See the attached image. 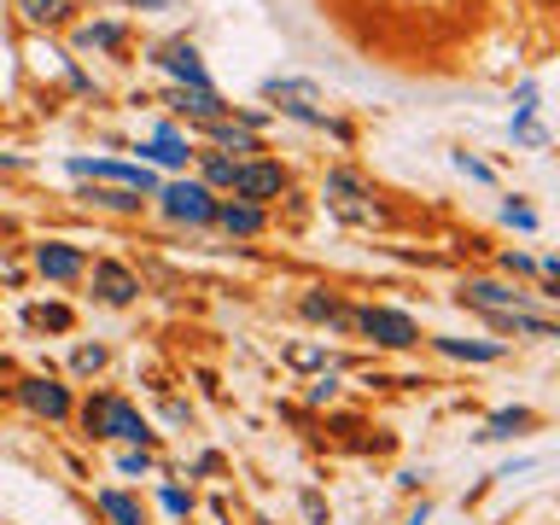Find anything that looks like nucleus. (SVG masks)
I'll list each match as a JSON object with an SVG mask.
<instances>
[{
    "mask_svg": "<svg viewBox=\"0 0 560 525\" xmlns=\"http://www.w3.org/2000/svg\"><path fill=\"white\" fill-rule=\"evenodd\" d=\"M263 99H275V111L281 117H293V123H310V129H333L338 141H350V129L338 123V117L321 106V88L315 82H298V76H275V82H263Z\"/></svg>",
    "mask_w": 560,
    "mask_h": 525,
    "instance_id": "f257e3e1",
    "label": "nucleus"
},
{
    "mask_svg": "<svg viewBox=\"0 0 560 525\" xmlns=\"http://www.w3.org/2000/svg\"><path fill=\"white\" fill-rule=\"evenodd\" d=\"M82 420H88L94 438H123V444H146V438H152V427L141 420V409H129L123 397H94Z\"/></svg>",
    "mask_w": 560,
    "mask_h": 525,
    "instance_id": "f03ea898",
    "label": "nucleus"
},
{
    "mask_svg": "<svg viewBox=\"0 0 560 525\" xmlns=\"http://www.w3.org/2000/svg\"><path fill=\"white\" fill-rule=\"evenodd\" d=\"M158 211L169 223H187V228L216 223V199H211L205 181H169V188H158Z\"/></svg>",
    "mask_w": 560,
    "mask_h": 525,
    "instance_id": "7ed1b4c3",
    "label": "nucleus"
},
{
    "mask_svg": "<svg viewBox=\"0 0 560 525\" xmlns=\"http://www.w3.org/2000/svg\"><path fill=\"white\" fill-rule=\"evenodd\" d=\"M327 211L345 216V223H356V228H373V223H380V205L368 199L362 176H350V169H333V176H327Z\"/></svg>",
    "mask_w": 560,
    "mask_h": 525,
    "instance_id": "20e7f679",
    "label": "nucleus"
},
{
    "mask_svg": "<svg viewBox=\"0 0 560 525\" xmlns=\"http://www.w3.org/2000/svg\"><path fill=\"white\" fill-rule=\"evenodd\" d=\"M71 176H82V181H111V188H129V193H152L158 199V176H152L146 164H117V158H71Z\"/></svg>",
    "mask_w": 560,
    "mask_h": 525,
    "instance_id": "39448f33",
    "label": "nucleus"
},
{
    "mask_svg": "<svg viewBox=\"0 0 560 525\" xmlns=\"http://www.w3.org/2000/svg\"><path fill=\"white\" fill-rule=\"evenodd\" d=\"M356 327H362L373 345H385V350H409L420 338L415 315H403V310H356Z\"/></svg>",
    "mask_w": 560,
    "mask_h": 525,
    "instance_id": "423d86ee",
    "label": "nucleus"
},
{
    "mask_svg": "<svg viewBox=\"0 0 560 525\" xmlns=\"http://www.w3.org/2000/svg\"><path fill=\"white\" fill-rule=\"evenodd\" d=\"M152 64H164L181 88H211V71H205V59H199L193 41H164L158 53H152Z\"/></svg>",
    "mask_w": 560,
    "mask_h": 525,
    "instance_id": "0eeeda50",
    "label": "nucleus"
},
{
    "mask_svg": "<svg viewBox=\"0 0 560 525\" xmlns=\"http://www.w3.org/2000/svg\"><path fill=\"white\" fill-rule=\"evenodd\" d=\"M234 193L246 199V205H258V199H281L286 193V169L281 164H234Z\"/></svg>",
    "mask_w": 560,
    "mask_h": 525,
    "instance_id": "6e6552de",
    "label": "nucleus"
},
{
    "mask_svg": "<svg viewBox=\"0 0 560 525\" xmlns=\"http://www.w3.org/2000/svg\"><path fill=\"white\" fill-rule=\"evenodd\" d=\"M462 303H473V310H532V293H508L497 281H467Z\"/></svg>",
    "mask_w": 560,
    "mask_h": 525,
    "instance_id": "1a4fd4ad",
    "label": "nucleus"
},
{
    "mask_svg": "<svg viewBox=\"0 0 560 525\" xmlns=\"http://www.w3.org/2000/svg\"><path fill=\"white\" fill-rule=\"evenodd\" d=\"M19 397H24L36 415H47V420H64V415H71V392H64V385H53V380H24Z\"/></svg>",
    "mask_w": 560,
    "mask_h": 525,
    "instance_id": "9d476101",
    "label": "nucleus"
},
{
    "mask_svg": "<svg viewBox=\"0 0 560 525\" xmlns=\"http://www.w3.org/2000/svg\"><path fill=\"white\" fill-rule=\"evenodd\" d=\"M169 106H176L181 117H199V123H216V117L228 111L216 88H176V94H169Z\"/></svg>",
    "mask_w": 560,
    "mask_h": 525,
    "instance_id": "9b49d317",
    "label": "nucleus"
},
{
    "mask_svg": "<svg viewBox=\"0 0 560 525\" xmlns=\"http://www.w3.org/2000/svg\"><path fill=\"white\" fill-rule=\"evenodd\" d=\"M94 293L106 303H129L134 293H141V281H134L123 263H94Z\"/></svg>",
    "mask_w": 560,
    "mask_h": 525,
    "instance_id": "f8f14e48",
    "label": "nucleus"
},
{
    "mask_svg": "<svg viewBox=\"0 0 560 525\" xmlns=\"http://www.w3.org/2000/svg\"><path fill=\"white\" fill-rule=\"evenodd\" d=\"M36 269H41L47 281H71V275H82V251H76V246L47 240V246L36 251Z\"/></svg>",
    "mask_w": 560,
    "mask_h": 525,
    "instance_id": "ddd939ff",
    "label": "nucleus"
},
{
    "mask_svg": "<svg viewBox=\"0 0 560 525\" xmlns=\"http://www.w3.org/2000/svg\"><path fill=\"white\" fill-rule=\"evenodd\" d=\"M187 152H193V146H187L181 134H176V129L164 123V129H158V134H152V141L141 146V158H152V164H164V169H176V164H187Z\"/></svg>",
    "mask_w": 560,
    "mask_h": 525,
    "instance_id": "4468645a",
    "label": "nucleus"
},
{
    "mask_svg": "<svg viewBox=\"0 0 560 525\" xmlns=\"http://www.w3.org/2000/svg\"><path fill=\"white\" fill-rule=\"evenodd\" d=\"M532 420H537L532 409H502V415H490V420H485V432H479V444H502V438L525 432Z\"/></svg>",
    "mask_w": 560,
    "mask_h": 525,
    "instance_id": "2eb2a0df",
    "label": "nucleus"
},
{
    "mask_svg": "<svg viewBox=\"0 0 560 525\" xmlns=\"http://www.w3.org/2000/svg\"><path fill=\"white\" fill-rule=\"evenodd\" d=\"M444 357H462V362H497L502 345H479V338H438Z\"/></svg>",
    "mask_w": 560,
    "mask_h": 525,
    "instance_id": "dca6fc26",
    "label": "nucleus"
},
{
    "mask_svg": "<svg viewBox=\"0 0 560 525\" xmlns=\"http://www.w3.org/2000/svg\"><path fill=\"white\" fill-rule=\"evenodd\" d=\"M216 134V146H228V152H258V129H246V123H228V117H216L211 123Z\"/></svg>",
    "mask_w": 560,
    "mask_h": 525,
    "instance_id": "f3484780",
    "label": "nucleus"
},
{
    "mask_svg": "<svg viewBox=\"0 0 560 525\" xmlns=\"http://www.w3.org/2000/svg\"><path fill=\"white\" fill-rule=\"evenodd\" d=\"M216 223L228 234H258L263 228V211L258 205H216Z\"/></svg>",
    "mask_w": 560,
    "mask_h": 525,
    "instance_id": "a211bd4d",
    "label": "nucleus"
},
{
    "mask_svg": "<svg viewBox=\"0 0 560 525\" xmlns=\"http://www.w3.org/2000/svg\"><path fill=\"white\" fill-rule=\"evenodd\" d=\"M99 508L117 520V525H146V514H141V502L134 497H123V490H99Z\"/></svg>",
    "mask_w": 560,
    "mask_h": 525,
    "instance_id": "6ab92c4d",
    "label": "nucleus"
},
{
    "mask_svg": "<svg viewBox=\"0 0 560 525\" xmlns=\"http://www.w3.org/2000/svg\"><path fill=\"white\" fill-rule=\"evenodd\" d=\"M303 315H310V321H327V327H345V321H356L350 310H338V303H333V298H321V293L303 298Z\"/></svg>",
    "mask_w": 560,
    "mask_h": 525,
    "instance_id": "aec40b11",
    "label": "nucleus"
},
{
    "mask_svg": "<svg viewBox=\"0 0 560 525\" xmlns=\"http://www.w3.org/2000/svg\"><path fill=\"white\" fill-rule=\"evenodd\" d=\"M450 164L462 169L467 181H479V188H497V169H490L485 158H473V152H450Z\"/></svg>",
    "mask_w": 560,
    "mask_h": 525,
    "instance_id": "412c9836",
    "label": "nucleus"
},
{
    "mask_svg": "<svg viewBox=\"0 0 560 525\" xmlns=\"http://www.w3.org/2000/svg\"><path fill=\"white\" fill-rule=\"evenodd\" d=\"M76 41L82 47H106V53H111V47H123V24H88Z\"/></svg>",
    "mask_w": 560,
    "mask_h": 525,
    "instance_id": "4be33fe9",
    "label": "nucleus"
},
{
    "mask_svg": "<svg viewBox=\"0 0 560 525\" xmlns=\"http://www.w3.org/2000/svg\"><path fill=\"white\" fill-rule=\"evenodd\" d=\"M88 199L94 205H111V211H141V193H129V188H94Z\"/></svg>",
    "mask_w": 560,
    "mask_h": 525,
    "instance_id": "5701e85b",
    "label": "nucleus"
},
{
    "mask_svg": "<svg viewBox=\"0 0 560 525\" xmlns=\"http://www.w3.org/2000/svg\"><path fill=\"white\" fill-rule=\"evenodd\" d=\"M502 223H508V228H520V234H532V228H537V211H532V205H520V199H508V205H502Z\"/></svg>",
    "mask_w": 560,
    "mask_h": 525,
    "instance_id": "b1692460",
    "label": "nucleus"
},
{
    "mask_svg": "<svg viewBox=\"0 0 560 525\" xmlns=\"http://www.w3.org/2000/svg\"><path fill=\"white\" fill-rule=\"evenodd\" d=\"M508 134H514L520 146H543V141H549V134L537 129V117H514V123H508Z\"/></svg>",
    "mask_w": 560,
    "mask_h": 525,
    "instance_id": "393cba45",
    "label": "nucleus"
},
{
    "mask_svg": "<svg viewBox=\"0 0 560 525\" xmlns=\"http://www.w3.org/2000/svg\"><path fill=\"white\" fill-rule=\"evenodd\" d=\"M205 188H234V158H205Z\"/></svg>",
    "mask_w": 560,
    "mask_h": 525,
    "instance_id": "a878e982",
    "label": "nucleus"
},
{
    "mask_svg": "<svg viewBox=\"0 0 560 525\" xmlns=\"http://www.w3.org/2000/svg\"><path fill=\"white\" fill-rule=\"evenodd\" d=\"M502 269H508V275H537V258H525V251H502Z\"/></svg>",
    "mask_w": 560,
    "mask_h": 525,
    "instance_id": "bb28decb",
    "label": "nucleus"
},
{
    "mask_svg": "<svg viewBox=\"0 0 560 525\" xmlns=\"http://www.w3.org/2000/svg\"><path fill=\"white\" fill-rule=\"evenodd\" d=\"M29 19H36V24H53V19H64V0H29Z\"/></svg>",
    "mask_w": 560,
    "mask_h": 525,
    "instance_id": "cd10ccee",
    "label": "nucleus"
},
{
    "mask_svg": "<svg viewBox=\"0 0 560 525\" xmlns=\"http://www.w3.org/2000/svg\"><path fill=\"white\" fill-rule=\"evenodd\" d=\"M164 508H169V514H193V497L176 490V485H164Z\"/></svg>",
    "mask_w": 560,
    "mask_h": 525,
    "instance_id": "c85d7f7f",
    "label": "nucleus"
},
{
    "mask_svg": "<svg viewBox=\"0 0 560 525\" xmlns=\"http://www.w3.org/2000/svg\"><path fill=\"white\" fill-rule=\"evenodd\" d=\"M99 362H106V350H99V345H82V350H76V368H82V374H94Z\"/></svg>",
    "mask_w": 560,
    "mask_h": 525,
    "instance_id": "c756f323",
    "label": "nucleus"
},
{
    "mask_svg": "<svg viewBox=\"0 0 560 525\" xmlns=\"http://www.w3.org/2000/svg\"><path fill=\"white\" fill-rule=\"evenodd\" d=\"M117 467H123V473H146V467H152V455H146V450H129Z\"/></svg>",
    "mask_w": 560,
    "mask_h": 525,
    "instance_id": "7c9ffc66",
    "label": "nucleus"
},
{
    "mask_svg": "<svg viewBox=\"0 0 560 525\" xmlns=\"http://www.w3.org/2000/svg\"><path fill=\"white\" fill-rule=\"evenodd\" d=\"M427 520H432V508H427V502H420V514H415L409 525H427Z\"/></svg>",
    "mask_w": 560,
    "mask_h": 525,
    "instance_id": "2f4dec72",
    "label": "nucleus"
},
{
    "mask_svg": "<svg viewBox=\"0 0 560 525\" xmlns=\"http://www.w3.org/2000/svg\"><path fill=\"white\" fill-rule=\"evenodd\" d=\"M129 7H164V0H129Z\"/></svg>",
    "mask_w": 560,
    "mask_h": 525,
    "instance_id": "473e14b6",
    "label": "nucleus"
},
{
    "mask_svg": "<svg viewBox=\"0 0 560 525\" xmlns=\"http://www.w3.org/2000/svg\"><path fill=\"white\" fill-rule=\"evenodd\" d=\"M555 7H560V0H555Z\"/></svg>",
    "mask_w": 560,
    "mask_h": 525,
    "instance_id": "72a5a7b5",
    "label": "nucleus"
}]
</instances>
